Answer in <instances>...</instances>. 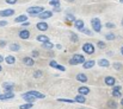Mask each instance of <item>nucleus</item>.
I'll list each match as a JSON object with an SVG mask.
<instances>
[{
	"instance_id": "f257e3e1",
	"label": "nucleus",
	"mask_w": 123,
	"mask_h": 109,
	"mask_svg": "<svg viewBox=\"0 0 123 109\" xmlns=\"http://www.w3.org/2000/svg\"><path fill=\"white\" fill-rule=\"evenodd\" d=\"M86 59H85V57L80 55V53H74L73 56H72V58L69 59V64L71 65H79V64H84V62H85Z\"/></svg>"
},
{
	"instance_id": "f03ea898",
	"label": "nucleus",
	"mask_w": 123,
	"mask_h": 109,
	"mask_svg": "<svg viewBox=\"0 0 123 109\" xmlns=\"http://www.w3.org/2000/svg\"><path fill=\"white\" fill-rule=\"evenodd\" d=\"M91 25H92V29H93L94 32L99 33V32L102 31V23H100L99 18H93V19L91 20Z\"/></svg>"
},
{
	"instance_id": "7ed1b4c3",
	"label": "nucleus",
	"mask_w": 123,
	"mask_h": 109,
	"mask_svg": "<svg viewBox=\"0 0 123 109\" xmlns=\"http://www.w3.org/2000/svg\"><path fill=\"white\" fill-rule=\"evenodd\" d=\"M94 50H96V47H94V45L92 43H85L82 45V51L86 55H93L94 53Z\"/></svg>"
},
{
	"instance_id": "20e7f679",
	"label": "nucleus",
	"mask_w": 123,
	"mask_h": 109,
	"mask_svg": "<svg viewBox=\"0 0 123 109\" xmlns=\"http://www.w3.org/2000/svg\"><path fill=\"white\" fill-rule=\"evenodd\" d=\"M43 11H44V8H43L42 6H34V7H29V8L26 10V12H28L30 16H38Z\"/></svg>"
},
{
	"instance_id": "39448f33",
	"label": "nucleus",
	"mask_w": 123,
	"mask_h": 109,
	"mask_svg": "<svg viewBox=\"0 0 123 109\" xmlns=\"http://www.w3.org/2000/svg\"><path fill=\"white\" fill-rule=\"evenodd\" d=\"M22 99L25 101V103H32V104H34V102L36 101V97H34L32 95H30V94H28V93L22 94Z\"/></svg>"
},
{
	"instance_id": "423d86ee",
	"label": "nucleus",
	"mask_w": 123,
	"mask_h": 109,
	"mask_svg": "<svg viewBox=\"0 0 123 109\" xmlns=\"http://www.w3.org/2000/svg\"><path fill=\"white\" fill-rule=\"evenodd\" d=\"M104 83L108 87H114V85H116V78L114 76H106L104 78Z\"/></svg>"
},
{
	"instance_id": "0eeeda50",
	"label": "nucleus",
	"mask_w": 123,
	"mask_h": 109,
	"mask_svg": "<svg viewBox=\"0 0 123 109\" xmlns=\"http://www.w3.org/2000/svg\"><path fill=\"white\" fill-rule=\"evenodd\" d=\"M22 62H23V64L24 65H26V67H34L35 65V59L32 58V57H23V59H22Z\"/></svg>"
},
{
	"instance_id": "6e6552de",
	"label": "nucleus",
	"mask_w": 123,
	"mask_h": 109,
	"mask_svg": "<svg viewBox=\"0 0 123 109\" xmlns=\"http://www.w3.org/2000/svg\"><path fill=\"white\" fill-rule=\"evenodd\" d=\"M2 88H4L5 93H11V91H13L14 83H12V82H4L2 83Z\"/></svg>"
},
{
	"instance_id": "1a4fd4ad",
	"label": "nucleus",
	"mask_w": 123,
	"mask_h": 109,
	"mask_svg": "<svg viewBox=\"0 0 123 109\" xmlns=\"http://www.w3.org/2000/svg\"><path fill=\"white\" fill-rule=\"evenodd\" d=\"M94 65H96V62H94L93 59H87V61H85V62H84L82 68H84L85 70H88V69H92Z\"/></svg>"
},
{
	"instance_id": "9d476101",
	"label": "nucleus",
	"mask_w": 123,
	"mask_h": 109,
	"mask_svg": "<svg viewBox=\"0 0 123 109\" xmlns=\"http://www.w3.org/2000/svg\"><path fill=\"white\" fill-rule=\"evenodd\" d=\"M75 79L78 82H80V83H86L88 81V77H87V75H85L84 73H77Z\"/></svg>"
},
{
	"instance_id": "9b49d317",
	"label": "nucleus",
	"mask_w": 123,
	"mask_h": 109,
	"mask_svg": "<svg viewBox=\"0 0 123 109\" xmlns=\"http://www.w3.org/2000/svg\"><path fill=\"white\" fill-rule=\"evenodd\" d=\"M14 97V93L11 91V93H4V94H0V101H6V100H11Z\"/></svg>"
},
{
	"instance_id": "f8f14e48",
	"label": "nucleus",
	"mask_w": 123,
	"mask_h": 109,
	"mask_svg": "<svg viewBox=\"0 0 123 109\" xmlns=\"http://www.w3.org/2000/svg\"><path fill=\"white\" fill-rule=\"evenodd\" d=\"M90 91H91V89H90L88 87H86V85H81V87H79V88H78V93H79V95H84V96H86V95H88V94H90Z\"/></svg>"
},
{
	"instance_id": "ddd939ff",
	"label": "nucleus",
	"mask_w": 123,
	"mask_h": 109,
	"mask_svg": "<svg viewBox=\"0 0 123 109\" xmlns=\"http://www.w3.org/2000/svg\"><path fill=\"white\" fill-rule=\"evenodd\" d=\"M53 17V12L51 11H43L42 13L38 14V18L44 20V19H48V18H51Z\"/></svg>"
},
{
	"instance_id": "4468645a",
	"label": "nucleus",
	"mask_w": 123,
	"mask_h": 109,
	"mask_svg": "<svg viewBox=\"0 0 123 109\" xmlns=\"http://www.w3.org/2000/svg\"><path fill=\"white\" fill-rule=\"evenodd\" d=\"M26 93L30 94V95H32L34 97H36V100L37 99H45V95L40 93V91H37V90H30V91H26Z\"/></svg>"
},
{
	"instance_id": "2eb2a0df",
	"label": "nucleus",
	"mask_w": 123,
	"mask_h": 109,
	"mask_svg": "<svg viewBox=\"0 0 123 109\" xmlns=\"http://www.w3.org/2000/svg\"><path fill=\"white\" fill-rule=\"evenodd\" d=\"M14 14V10L8 8V10H2L0 11V17H11Z\"/></svg>"
},
{
	"instance_id": "dca6fc26",
	"label": "nucleus",
	"mask_w": 123,
	"mask_h": 109,
	"mask_svg": "<svg viewBox=\"0 0 123 109\" xmlns=\"http://www.w3.org/2000/svg\"><path fill=\"white\" fill-rule=\"evenodd\" d=\"M36 27H37L38 31H42V32H43V31H47L49 26H48V24H47L45 21H40V23H37Z\"/></svg>"
},
{
	"instance_id": "f3484780",
	"label": "nucleus",
	"mask_w": 123,
	"mask_h": 109,
	"mask_svg": "<svg viewBox=\"0 0 123 109\" xmlns=\"http://www.w3.org/2000/svg\"><path fill=\"white\" fill-rule=\"evenodd\" d=\"M18 36L20 39H29L30 38V31L29 30H22V31H19Z\"/></svg>"
},
{
	"instance_id": "a211bd4d",
	"label": "nucleus",
	"mask_w": 123,
	"mask_h": 109,
	"mask_svg": "<svg viewBox=\"0 0 123 109\" xmlns=\"http://www.w3.org/2000/svg\"><path fill=\"white\" fill-rule=\"evenodd\" d=\"M98 65L102 67V68H109L110 67V62L106 58H102V59L98 61Z\"/></svg>"
},
{
	"instance_id": "6ab92c4d",
	"label": "nucleus",
	"mask_w": 123,
	"mask_h": 109,
	"mask_svg": "<svg viewBox=\"0 0 123 109\" xmlns=\"http://www.w3.org/2000/svg\"><path fill=\"white\" fill-rule=\"evenodd\" d=\"M73 100H74V102H77V103H81V104H84V103L86 102V96H84V95H79V94H78Z\"/></svg>"
},
{
	"instance_id": "aec40b11",
	"label": "nucleus",
	"mask_w": 123,
	"mask_h": 109,
	"mask_svg": "<svg viewBox=\"0 0 123 109\" xmlns=\"http://www.w3.org/2000/svg\"><path fill=\"white\" fill-rule=\"evenodd\" d=\"M106 107H108V109H117V102H116L114 99H111V100L108 101Z\"/></svg>"
},
{
	"instance_id": "412c9836",
	"label": "nucleus",
	"mask_w": 123,
	"mask_h": 109,
	"mask_svg": "<svg viewBox=\"0 0 123 109\" xmlns=\"http://www.w3.org/2000/svg\"><path fill=\"white\" fill-rule=\"evenodd\" d=\"M74 27L77 29V30H81L82 27H85V25H84V20H80V19H75V21H74Z\"/></svg>"
},
{
	"instance_id": "4be33fe9",
	"label": "nucleus",
	"mask_w": 123,
	"mask_h": 109,
	"mask_svg": "<svg viewBox=\"0 0 123 109\" xmlns=\"http://www.w3.org/2000/svg\"><path fill=\"white\" fill-rule=\"evenodd\" d=\"M4 61H5V62H6L7 64L12 65V64H14V63H16V57H14V56H11V55H10V56L5 57V58H4Z\"/></svg>"
},
{
	"instance_id": "5701e85b",
	"label": "nucleus",
	"mask_w": 123,
	"mask_h": 109,
	"mask_svg": "<svg viewBox=\"0 0 123 109\" xmlns=\"http://www.w3.org/2000/svg\"><path fill=\"white\" fill-rule=\"evenodd\" d=\"M10 50L13 51V52H18V51L20 50V45L17 44V43H12V44L10 45Z\"/></svg>"
},
{
	"instance_id": "b1692460",
	"label": "nucleus",
	"mask_w": 123,
	"mask_h": 109,
	"mask_svg": "<svg viewBox=\"0 0 123 109\" xmlns=\"http://www.w3.org/2000/svg\"><path fill=\"white\" fill-rule=\"evenodd\" d=\"M112 68H114L116 71H122L123 70V65H122V63H120V62L112 63Z\"/></svg>"
},
{
	"instance_id": "393cba45",
	"label": "nucleus",
	"mask_w": 123,
	"mask_h": 109,
	"mask_svg": "<svg viewBox=\"0 0 123 109\" xmlns=\"http://www.w3.org/2000/svg\"><path fill=\"white\" fill-rule=\"evenodd\" d=\"M42 47L45 50H51L54 47V44L51 42H45V43H42Z\"/></svg>"
},
{
	"instance_id": "a878e982",
	"label": "nucleus",
	"mask_w": 123,
	"mask_h": 109,
	"mask_svg": "<svg viewBox=\"0 0 123 109\" xmlns=\"http://www.w3.org/2000/svg\"><path fill=\"white\" fill-rule=\"evenodd\" d=\"M26 20H28V17H26V16H24V14L18 16V17L14 19V21H16V23H24V21H26Z\"/></svg>"
},
{
	"instance_id": "bb28decb",
	"label": "nucleus",
	"mask_w": 123,
	"mask_h": 109,
	"mask_svg": "<svg viewBox=\"0 0 123 109\" xmlns=\"http://www.w3.org/2000/svg\"><path fill=\"white\" fill-rule=\"evenodd\" d=\"M43 75H44V73H43L42 70H35V71H34V73H32V76H34L36 79H40V78H42V77H43Z\"/></svg>"
},
{
	"instance_id": "cd10ccee",
	"label": "nucleus",
	"mask_w": 123,
	"mask_h": 109,
	"mask_svg": "<svg viewBox=\"0 0 123 109\" xmlns=\"http://www.w3.org/2000/svg\"><path fill=\"white\" fill-rule=\"evenodd\" d=\"M37 42H41V43H45V42H49V37L44 36V35H40V36H37Z\"/></svg>"
},
{
	"instance_id": "c85d7f7f",
	"label": "nucleus",
	"mask_w": 123,
	"mask_h": 109,
	"mask_svg": "<svg viewBox=\"0 0 123 109\" xmlns=\"http://www.w3.org/2000/svg\"><path fill=\"white\" fill-rule=\"evenodd\" d=\"M65 19H66V21H67L68 24H72V23H74V21H75V17H74L73 14H67Z\"/></svg>"
},
{
	"instance_id": "c756f323",
	"label": "nucleus",
	"mask_w": 123,
	"mask_h": 109,
	"mask_svg": "<svg viewBox=\"0 0 123 109\" xmlns=\"http://www.w3.org/2000/svg\"><path fill=\"white\" fill-rule=\"evenodd\" d=\"M71 42H73V43H78L79 42V37H78L77 33L71 32Z\"/></svg>"
},
{
	"instance_id": "7c9ffc66",
	"label": "nucleus",
	"mask_w": 123,
	"mask_h": 109,
	"mask_svg": "<svg viewBox=\"0 0 123 109\" xmlns=\"http://www.w3.org/2000/svg\"><path fill=\"white\" fill-rule=\"evenodd\" d=\"M57 102H63V103H74V100H71V99H57Z\"/></svg>"
},
{
	"instance_id": "2f4dec72",
	"label": "nucleus",
	"mask_w": 123,
	"mask_h": 109,
	"mask_svg": "<svg viewBox=\"0 0 123 109\" xmlns=\"http://www.w3.org/2000/svg\"><path fill=\"white\" fill-rule=\"evenodd\" d=\"M32 107H34L32 103H24V104L19 106V109H31Z\"/></svg>"
},
{
	"instance_id": "473e14b6",
	"label": "nucleus",
	"mask_w": 123,
	"mask_h": 109,
	"mask_svg": "<svg viewBox=\"0 0 123 109\" xmlns=\"http://www.w3.org/2000/svg\"><path fill=\"white\" fill-rule=\"evenodd\" d=\"M111 94H112V97H115V99L122 97V91H111Z\"/></svg>"
},
{
	"instance_id": "72a5a7b5",
	"label": "nucleus",
	"mask_w": 123,
	"mask_h": 109,
	"mask_svg": "<svg viewBox=\"0 0 123 109\" xmlns=\"http://www.w3.org/2000/svg\"><path fill=\"white\" fill-rule=\"evenodd\" d=\"M49 4H50L53 7H60V1H59V0H51Z\"/></svg>"
},
{
	"instance_id": "f704fd0d",
	"label": "nucleus",
	"mask_w": 123,
	"mask_h": 109,
	"mask_svg": "<svg viewBox=\"0 0 123 109\" xmlns=\"http://www.w3.org/2000/svg\"><path fill=\"white\" fill-rule=\"evenodd\" d=\"M80 31H81L82 33H85V35H87V36H92V35H93V33H92V32H91V31H90L88 29H86V27H82V29H81V30H80Z\"/></svg>"
},
{
	"instance_id": "c9c22d12",
	"label": "nucleus",
	"mask_w": 123,
	"mask_h": 109,
	"mask_svg": "<svg viewBox=\"0 0 123 109\" xmlns=\"http://www.w3.org/2000/svg\"><path fill=\"white\" fill-rule=\"evenodd\" d=\"M105 39H106V40H114V39H115V35H114L112 32H110V33L105 35Z\"/></svg>"
},
{
	"instance_id": "e433bc0d",
	"label": "nucleus",
	"mask_w": 123,
	"mask_h": 109,
	"mask_svg": "<svg viewBox=\"0 0 123 109\" xmlns=\"http://www.w3.org/2000/svg\"><path fill=\"white\" fill-rule=\"evenodd\" d=\"M97 45H98V47H99V49H102V50L106 47V44H105L104 42H102V40H99V42L97 43Z\"/></svg>"
},
{
	"instance_id": "4c0bfd02",
	"label": "nucleus",
	"mask_w": 123,
	"mask_h": 109,
	"mask_svg": "<svg viewBox=\"0 0 123 109\" xmlns=\"http://www.w3.org/2000/svg\"><path fill=\"white\" fill-rule=\"evenodd\" d=\"M31 57H32V58H37V57H40V52H38L37 50H32V52H31Z\"/></svg>"
},
{
	"instance_id": "58836bf2",
	"label": "nucleus",
	"mask_w": 123,
	"mask_h": 109,
	"mask_svg": "<svg viewBox=\"0 0 123 109\" xmlns=\"http://www.w3.org/2000/svg\"><path fill=\"white\" fill-rule=\"evenodd\" d=\"M54 69H55V70H59V71H65V70H66V68H65L63 65H60V64H57Z\"/></svg>"
},
{
	"instance_id": "ea45409f",
	"label": "nucleus",
	"mask_w": 123,
	"mask_h": 109,
	"mask_svg": "<svg viewBox=\"0 0 123 109\" xmlns=\"http://www.w3.org/2000/svg\"><path fill=\"white\" fill-rule=\"evenodd\" d=\"M56 65H57V62H56L55 59H51V61L49 62V67H50V68H55Z\"/></svg>"
},
{
	"instance_id": "a19ab883",
	"label": "nucleus",
	"mask_w": 123,
	"mask_h": 109,
	"mask_svg": "<svg viewBox=\"0 0 123 109\" xmlns=\"http://www.w3.org/2000/svg\"><path fill=\"white\" fill-rule=\"evenodd\" d=\"M112 91H122V87L121 85H114L112 87Z\"/></svg>"
},
{
	"instance_id": "79ce46f5",
	"label": "nucleus",
	"mask_w": 123,
	"mask_h": 109,
	"mask_svg": "<svg viewBox=\"0 0 123 109\" xmlns=\"http://www.w3.org/2000/svg\"><path fill=\"white\" fill-rule=\"evenodd\" d=\"M105 26H106L108 29H115V27H116V25H115L114 23H106Z\"/></svg>"
},
{
	"instance_id": "37998d69",
	"label": "nucleus",
	"mask_w": 123,
	"mask_h": 109,
	"mask_svg": "<svg viewBox=\"0 0 123 109\" xmlns=\"http://www.w3.org/2000/svg\"><path fill=\"white\" fill-rule=\"evenodd\" d=\"M7 4H10V5H14V4H17V1L18 0H5Z\"/></svg>"
},
{
	"instance_id": "c03bdc74",
	"label": "nucleus",
	"mask_w": 123,
	"mask_h": 109,
	"mask_svg": "<svg viewBox=\"0 0 123 109\" xmlns=\"http://www.w3.org/2000/svg\"><path fill=\"white\" fill-rule=\"evenodd\" d=\"M6 25H7V21H6V20H0V27L6 26Z\"/></svg>"
},
{
	"instance_id": "a18cd8bd",
	"label": "nucleus",
	"mask_w": 123,
	"mask_h": 109,
	"mask_svg": "<svg viewBox=\"0 0 123 109\" xmlns=\"http://www.w3.org/2000/svg\"><path fill=\"white\" fill-rule=\"evenodd\" d=\"M6 45V42L5 40H0V47H4Z\"/></svg>"
},
{
	"instance_id": "49530a36",
	"label": "nucleus",
	"mask_w": 123,
	"mask_h": 109,
	"mask_svg": "<svg viewBox=\"0 0 123 109\" xmlns=\"http://www.w3.org/2000/svg\"><path fill=\"white\" fill-rule=\"evenodd\" d=\"M22 25H23V26H29L30 23H29V21H24V23H22Z\"/></svg>"
},
{
	"instance_id": "de8ad7c7",
	"label": "nucleus",
	"mask_w": 123,
	"mask_h": 109,
	"mask_svg": "<svg viewBox=\"0 0 123 109\" xmlns=\"http://www.w3.org/2000/svg\"><path fill=\"white\" fill-rule=\"evenodd\" d=\"M60 11H61L60 7H54V12H60Z\"/></svg>"
},
{
	"instance_id": "09e8293b",
	"label": "nucleus",
	"mask_w": 123,
	"mask_h": 109,
	"mask_svg": "<svg viewBox=\"0 0 123 109\" xmlns=\"http://www.w3.org/2000/svg\"><path fill=\"white\" fill-rule=\"evenodd\" d=\"M56 49H57V50H61V49H62L61 44H56Z\"/></svg>"
},
{
	"instance_id": "8fccbe9b",
	"label": "nucleus",
	"mask_w": 123,
	"mask_h": 109,
	"mask_svg": "<svg viewBox=\"0 0 123 109\" xmlns=\"http://www.w3.org/2000/svg\"><path fill=\"white\" fill-rule=\"evenodd\" d=\"M2 61H4V57H2V56H1V55H0V63H1V62H2Z\"/></svg>"
},
{
	"instance_id": "3c124183",
	"label": "nucleus",
	"mask_w": 123,
	"mask_h": 109,
	"mask_svg": "<svg viewBox=\"0 0 123 109\" xmlns=\"http://www.w3.org/2000/svg\"><path fill=\"white\" fill-rule=\"evenodd\" d=\"M121 106H122V107H123V96H122V97H121Z\"/></svg>"
},
{
	"instance_id": "603ef678",
	"label": "nucleus",
	"mask_w": 123,
	"mask_h": 109,
	"mask_svg": "<svg viewBox=\"0 0 123 109\" xmlns=\"http://www.w3.org/2000/svg\"><path fill=\"white\" fill-rule=\"evenodd\" d=\"M121 53H122V56H123V46L121 47Z\"/></svg>"
},
{
	"instance_id": "864d4df0",
	"label": "nucleus",
	"mask_w": 123,
	"mask_h": 109,
	"mask_svg": "<svg viewBox=\"0 0 123 109\" xmlns=\"http://www.w3.org/2000/svg\"><path fill=\"white\" fill-rule=\"evenodd\" d=\"M2 71V67H1V64H0V73Z\"/></svg>"
},
{
	"instance_id": "5fc2aeb1",
	"label": "nucleus",
	"mask_w": 123,
	"mask_h": 109,
	"mask_svg": "<svg viewBox=\"0 0 123 109\" xmlns=\"http://www.w3.org/2000/svg\"><path fill=\"white\" fill-rule=\"evenodd\" d=\"M121 24H122V26H123V19H122V21H121Z\"/></svg>"
},
{
	"instance_id": "6e6d98bb",
	"label": "nucleus",
	"mask_w": 123,
	"mask_h": 109,
	"mask_svg": "<svg viewBox=\"0 0 123 109\" xmlns=\"http://www.w3.org/2000/svg\"><path fill=\"white\" fill-rule=\"evenodd\" d=\"M68 1H71V2H72V1H74V0H68Z\"/></svg>"
},
{
	"instance_id": "4d7b16f0",
	"label": "nucleus",
	"mask_w": 123,
	"mask_h": 109,
	"mask_svg": "<svg viewBox=\"0 0 123 109\" xmlns=\"http://www.w3.org/2000/svg\"><path fill=\"white\" fill-rule=\"evenodd\" d=\"M120 1H121V2H122V4H123V0H120Z\"/></svg>"
},
{
	"instance_id": "13d9d810",
	"label": "nucleus",
	"mask_w": 123,
	"mask_h": 109,
	"mask_svg": "<svg viewBox=\"0 0 123 109\" xmlns=\"http://www.w3.org/2000/svg\"><path fill=\"white\" fill-rule=\"evenodd\" d=\"M50 1H51V0H50Z\"/></svg>"
}]
</instances>
